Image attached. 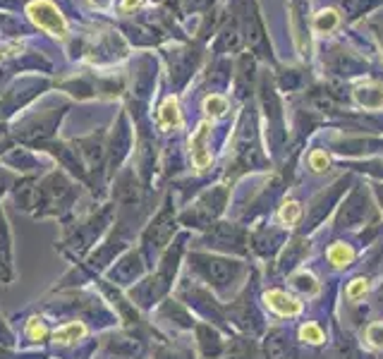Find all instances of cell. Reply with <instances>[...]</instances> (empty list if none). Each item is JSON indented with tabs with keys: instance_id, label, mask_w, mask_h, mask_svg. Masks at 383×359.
Masks as SVG:
<instances>
[{
	"instance_id": "obj_1",
	"label": "cell",
	"mask_w": 383,
	"mask_h": 359,
	"mask_svg": "<svg viewBox=\"0 0 383 359\" xmlns=\"http://www.w3.org/2000/svg\"><path fill=\"white\" fill-rule=\"evenodd\" d=\"M27 14L37 27L46 29V32L55 34V37L63 39L68 34V22H65L63 12L53 3H48V0H32L27 5Z\"/></svg>"
},
{
	"instance_id": "obj_2",
	"label": "cell",
	"mask_w": 383,
	"mask_h": 359,
	"mask_svg": "<svg viewBox=\"0 0 383 359\" xmlns=\"http://www.w3.org/2000/svg\"><path fill=\"white\" fill-rule=\"evenodd\" d=\"M209 123H201L199 127H196V132L192 134L189 139V149H192V161H194V165L199 170L209 168L211 163V154L209 149H206V139H209Z\"/></svg>"
},
{
	"instance_id": "obj_3",
	"label": "cell",
	"mask_w": 383,
	"mask_h": 359,
	"mask_svg": "<svg viewBox=\"0 0 383 359\" xmlns=\"http://www.w3.org/2000/svg\"><path fill=\"white\" fill-rule=\"evenodd\" d=\"M266 305H269L271 309L280 316H295V314H300V309H302L300 302L292 300V297H287L285 292H280V290L266 292Z\"/></svg>"
},
{
	"instance_id": "obj_4",
	"label": "cell",
	"mask_w": 383,
	"mask_h": 359,
	"mask_svg": "<svg viewBox=\"0 0 383 359\" xmlns=\"http://www.w3.org/2000/svg\"><path fill=\"white\" fill-rule=\"evenodd\" d=\"M355 96L364 108L376 110L383 105V89H379V87H360L355 91Z\"/></svg>"
},
{
	"instance_id": "obj_5",
	"label": "cell",
	"mask_w": 383,
	"mask_h": 359,
	"mask_svg": "<svg viewBox=\"0 0 383 359\" xmlns=\"http://www.w3.org/2000/svg\"><path fill=\"white\" fill-rule=\"evenodd\" d=\"M158 123L163 127H178L180 125V108L175 99H165V103L158 110Z\"/></svg>"
},
{
	"instance_id": "obj_6",
	"label": "cell",
	"mask_w": 383,
	"mask_h": 359,
	"mask_svg": "<svg viewBox=\"0 0 383 359\" xmlns=\"http://www.w3.org/2000/svg\"><path fill=\"white\" fill-rule=\"evenodd\" d=\"M338 24H340V14H338L335 10H321L314 17V29L321 34H331Z\"/></svg>"
},
{
	"instance_id": "obj_7",
	"label": "cell",
	"mask_w": 383,
	"mask_h": 359,
	"mask_svg": "<svg viewBox=\"0 0 383 359\" xmlns=\"http://www.w3.org/2000/svg\"><path fill=\"white\" fill-rule=\"evenodd\" d=\"M87 333V328L82 326V323H68V326H63V328H58V331L53 333V338H55V342H63V345H68V342H74V340H79V338Z\"/></svg>"
},
{
	"instance_id": "obj_8",
	"label": "cell",
	"mask_w": 383,
	"mask_h": 359,
	"mask_svg": "<svg viewBox=\"0 0 383 359\" xmlns=\"http://www.w3.org/2000/svg\"><path fill=\"white\" fill-rule=\"evenodd\" d=\"M206 276L214 278L216 283H225L230 278V273H233V266L228 264V261H206Z\"/></svg>"
},
{
	"instance_id": "obj_9",
	"label": "cell",
	"mask_w": 383,
	"mask_h": 359,
	"mask_svg": "<svg viewBox=\"0 0 383 359\" xmlns=\"http://www.w3.org/2000/svg\"><path fill=\"white\" fill-rule=\"evenodd\" d=\"M329 259H331V264H335V266H347L355 259V252L347 245H340V242H338V245H333L329 249Z\"/></svg>"
},
{
	"instance_id": "obj_10",
	"label": "cell",
	"mask_w": 383,
	"mask_h": 359,
	"mask_svg": "<svg viewBox=\"0 0 383 359\" xmlns=\"http://www.w3.org/2000/svg\"><path fill=\"white\" fill-rule=\"evenodd\" d=\"M292 285H295L297 290L307 292V295H316V292H319V283H316L309 273H297V276H292Z\"/></svg>"
},
{
	"instance_id": "obj_11",
	"label": "cell",
	"mask_w": 383,
	"mask_h": 359,
	"mask_svg": "<svg viewBox=\"0 0 383 359\" xmlns=\"http://www.w3.org/2000/svg\"><path fill=\"white\" fill-rule=\"evenodd\" d=\"M204 110L209 115H214V118H220V115H225V110H228V101L223 99V96H209V99L204 101Z\"/></svg>"
},
{
	"instance_id": "obj_12",
	"label": "cell",
	"mask_w": 383,
	"mask_h": 359,
	"mask_svg": "<svg viewBox=\"0 0 383 359\" xmlns=\"http://www.w3.org/2000/svg\"><path fill=\"white\" fill-rule=\"evenodd\" d=\"M300 204L297 201H285L283 206H280V220H283L285 225H295L297 220H300Z\"/></svg>"
},
{
	"instance_id": "obj_13",
	"label": "cell",
	"mask_w": 383,
	"mask_h": 359,
	"mask_svg": "<svg viewBox=\"0 0 383 359\" xmlns=\"http://www.w3.org/2000/svg\"><path fill=\"white\" fill-rule=\"evenodd\" d=\"M300 338L304 342H314V345H319V342H324V331H321L316 323H307V326H302Z\"/></svg>"
},
{
	"instance_id": "obj_14",
	"label": "cell",
	"mask_w": 383,
	"mask_h": 359,
	"mask_svg": "<svg viewBox=\"0 0 383 359\" xmlns=\"http://www.w3.org/2000/svg\"><path fill=\"white\" fill-rule=\"evenodd\" d=\"M266 352H269L271 359H287V347L278 336H273L269 342H266Z\"/></svg>"
},
{
	"instance_id": "obj_15",
	"label": "cell",
	"mask_w": 383,
	"mask_h": 359,
	"mask_svg": "<svg viewBox=\"0 0 383 359\" xmlns=\"http://www.w3.org/2000/svg\"><path fill=\"white\" fill-rule=\"evenodd\" d=\"M366 340L374 347L383 350V323H371V326L366 328Z\"/></svg>"
},
{
	"instance_id": "obj_16",
	"label": "cell",
	"mask_w": 383,
	"mask_h": 359,
	"mask_svg": "<svg viewBox=\"0 0 383 359\" xmlns=\"http://www.w3.org/2000/svg\"><path fill=\"white\" fill-rule=\"evenodd\" d=\"M309 163H311V170L324 173V170L329 168V156H326L324 151H314V154L309 156Z\"/></svg>"
},
{
	"instance_id": "obj_17",
	"label": "cell",
	"mask_w": 383,
	"mask_h": 359,
	"mask_svg": "<svg viewBox=\"0 0 383 359\" xmlns=\"http://www.w3.org/2000/svg\"><path fill=\"white\" fill-rule=\"evenodd\" d=\"M364 292H366V280H362V278L352 280V285L347 287V297H350V300H360Z\"/></svg>"
},
{
	"instance_id": "obj_18",
	"label": "cell",
	"mask_w": 383,
	"mask_h": 359,
	"mask_svg": "<svg viewBox=\"0 0 383 359\" xmlns=\"http://www.w3.org/2000/svg\"><path fill=\"white\" fill-rule=\"evenodd\" d=\"M29 336L37 338V340H41V338L46 336V328H43V323H39L37 318H34V321L29 323Z\"/></svg>"
},
{
	"instance_id": "obj_19",
	"label": "cell",
	"mask_w": 383,
	"mask_h": 359,
	"mask_svg": "<svg viewBox=\"0 0 383 359\" xmlns=\"http://www.w3.org/2000/svg\"><path fill=\"white\" fill-rule=\"evenodd\" d=\"M142 5V0H123V10H134Z\"/></svg>"
},
{
	"instance_id": "obj_20",
	"label": "cell",
	"mask_w": 383,
	"mask_h": 359,
	"mask_svg": "<svg viewBox=\"0 0 383 359\" xmlns=\"http://www.w3.org/2000/svg\"><path fill=\"white\" fill-rule=\"evenodd\" d=\"M89 3L99 5V8H105V5H108V3H110V0H89Z\"/></svg>"
}]
</instances>
